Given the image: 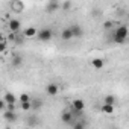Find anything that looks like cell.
<instances>
[{
    "mask_svg": "<svg viewBox=\"0 0 129 129\" xmlns=\"http://www.w3.org/2000/svg\"><path fill=\"white\" fill-rule=\"evenodd\" d=\"M103 27H105L106 30H108V29H111V27H112V21H111V20L105 21V23H103Z\"/></svg>",
    "mask_w": 129,
    "mask_h": 129,
    "instance_id": "7402d4cb",
    "label": "cell"
},
{
    "mask_svg": "<svg viewBox=\"0 0 129 129\" xmlns=\"http://www.w3.org/2000/svg\"><path fill=\"white\" fill-rule=\"evenodd\" d=\"M5 50H6V43H2V46H0V52L5 53Z\"/></svg>",
    "mask_w": 129,
    "mask_h": 129,
    "instance_id": "cb8c5ba5",
    "label": "cell"
},
{
    "mask_svg": "<svg viewBox=\"0 0 129 129\" xmlns=\"http://www.w3.org/2000/svg\"><path fill=\"white\" fill-rule=\"evenodd\" d=\"M61 120H62V123H66V124H72L73 120H75V115H73V112L70 109H67V111H64L61 114Z\"/></svg>",
    "mask_w": 129,
    "mask_h": 129,
    "instance_id": "7a4b0ae2",
    "label": "cell"
},
{
    "mask_svg": "<svg viewBox=\"0 0 129 129\" xmlns=\"http://www.w3.org/2000/svg\"><path fill=\"white\" fill-rule=\"evenodd\" d=\"M112 41H114L115 44H124V43L127 41V38H123V37H115V35L112 34Z\"/></svg>",
    "mask_w": 129,
    "mask_h": 129,
    "instance_id": "e0dca14e",
    "label": "cell"
},
{
    "mask_svg": "<svg viewBox=\"0 0 129 129\" xmlns=\"http://www.w3.org/2000/svg\"><path fill=\"white\" fill-rule=\"evenodd\" d=\"M73 38H75V37H73L72 27H66V29L61 30V40H64V41H70V40H73Z\"/></svg>",
    "mask_w": 129,
    "mask_h": 129,
    "instance_id": "5b68a950",
    "label": "cell"
},
{
    "mask_svg": "<svg viewBox=\"0 0 129 129\" xmlns=\"http://www.w3.org/2000/svg\"><path fill=\"white\" fill-rule=\"evenodd\" d=\"M8 27H9V30L11 32H18L20 30V27H21V24H20V21L18 20H15V18H12V20H9V23H8Z\"/></svg>",
    "mask_w": 129,
    "mask_h": 129,
    "instance_id": "ba28073f",
    "label": "cell"
},
{
    "mask_svg": "<svg viewBox=\"0 0 129 129\" xmlns=\"http://www.w3.org/2000/svg\"><path fill=\"white\" fill-rule=\"evenodd\" d=\"M23 34H24V37H27V38H32V37H37L38 30H37V27H26Z\"/></svg>",
    "mask_w": 129,
    "mask_h": 129,
    "instance_id": "4fadbf2b",
    "label": "cell"
},
{
    "mask_svg": "<svg viewBox=\"0 0 129 129\" xmlns=\"http://www.w3.org/2000/svg\"><path fill=\"white\" fill-rule=\"evenodd\" d=\"M59 8H61V3L58 2V0H50V2L47 3V6H46V11L47 12H55Z\"/></svg>",
    "mask_w": 129,
    "mask_h": 129,
    "instance_id": "52a82bcc",
    "label": "cell"
},
{
    "mask_svg": "<svg viewBox=\"0 0 129 129\" xmlns=\"http://www.w3.org/2000/svg\"><path fill=\"white\" fill-rule=\"evenodd\" d=\"M72 6H73V3L70 2V0H66V2H64V3L61 5V9L67 12V11H70V9H72Z\"/></svg>",
    "mask_w": 129,
    "mask_h": 129,
    "instance_id": "2e32d148",
    "label": "cell"
},
{
    "mask_svg": "<svg viewBox=\"0 0 129 129\" xmlns=\"http://www.w3.org/2000/svg\"><path fill=\"white\" fill-rule=\"evenodd\" d=\"M21 64H23V58L20 55H12V58H11V66H12V69H18Z\"/></svg>",
    "mask_w": 129,
    "mask_h": 129,
    "instance_id": "9c48e42d",
    "label": "cell"
},
{
    "mask_svg": "<svg viewBox=\"0 0 129 129\" xmlns=\"http://www.w3.org/2000/svg\"><path fill=\"white\" fill-rule=\"evenodd\" d=\"M70 27H72V32H73V37H75V38H81V37L84 35V29H82L81 24L75 23V24H72Z\"/></svg>",
    "mask_w": 129,
    "mask_h": 129,
    "instance_id": "8992f818",
    "label": "cell"
},
{
    "mask_svg": "<svg viewBox=\"0 0 129 129\" xmlns=\"http://www.w3.org/2000/svg\"><path fill=\"white\" fill-rule=\"evenodd\" d=\"M52 37H53V30H52L50 27H43V29H40L38 34H37V38H38L41 43H47V41H50Z\"/></svg>",
    "mask_w": 129,
    "mask_h": 129,
    "instance_id": "6da1fadb",
    "label": "cell"
},
{
    "mask_svg": "<svg viewBox=\"0 0 129 129\" xmlns=\"http://www.w3.org/2000/svg\"><path fill=\"white\" fill-rule=\"evenodd\" d=\"M91 66H93L96 70H102L103 66H105V62H103V59H100V58H94V59L91 61Z\"/></svg>",
    "mask_w": 129,
    "mask_h": 129,
    "instance_id": "7c38bea8",
    "label": "cell"
},
{
    "mask_svg": "<svg viewBox=\"0 0 129 129\" xmlns=\"http://www.w3.org/2000/svg\"><path fill=\"white\" fill-rule=\"evenodd\" d=\"M21 109H23V111H29V109H32V102H30V100H27V102H21Z\"/></svg>",
    "mask_w": 129,
    "mask_h": 129,
    "instance_id": "ffe728a7",
    "label": "cell"
},
{
    "mask_svg": "<svg viewBox=\"0 0 129 129\" xmlns=\"http://www.w3.org/2000/svg\"><path fill=\"white\" fill-rule=\"evenodd\" d=\"M115 102H117V99H115V96H112V94H108V96L105 97V103H109V105H115Z\"/></svg>",
    "mask_w": 129,
    "mask_h": 129,
    "instance_id": "ac0fdd59",
    "label": "cell"
},
{
    "mask_svg": "<svg viewBox=\"0 0 129 129\" xmlns=\"http://www.w3.org/2000/svg\"><path fill=\"white\" fill-rule=\"evenodd\" d=\"M29 100V96L26 94V93H23L21 96H20V102H27Z\"/></svg>",
    "mask_w": 129,
    "mask_h": 129,
    "instance_id": "603a6c76",
    "label": "cell"
},
{
    "mask_svg": "<svg viewBox=\"0 0 129 129\" xmlns=\"http://www.w3.org/2000/svg\"><path fill=\"white\" fill-rule=\"evenodd\" d=\"M46 93H47L49 96H56V94L59 93V85L55 84V82L47 84V85H46Z\"/></svg>",
    "mask_w": 129,
    "mask_h": 129,
    "instance_id": "277c9868",
    "label": "cell"
},
{
    "mask_svg": "<svg viewBox=\"0 0 129 129\" xmlns=\"http://www.w3.org/2000/svg\"><path fill=\"white\" fill-rule=\"evenodd\" d=\"M70 106H73V108H76V109H79V111H84V109H85V102H84L82 99H75Z\"/></svg>",
    "mask_w": 129,
    "mask_h": 129,
    "instance_id": "8fae6325",
    "label": "cell"
},
{
    "mask_svg": "<svg viewBox=\"0 0 129 129\" xmlns=\"http://www.w3.org/2000/svg\"><path fill=\"white\" fill-rule=\"evenodd\" d=\"M100 109H102V112H103V114H112V112H114V105H109V103H103Z\"/></svg>",
    "mask_w": 129,
    "mask_h": 129,
    "instance_id": "5bb4252c",
    "label": "cell"
},
{
    "mask_svg": "<svg viewBox=\"0 0 129 129\" xmlns=\"http://www.w3.org/2000/svg\"><path fill=\"white\" fill-rule=\"evenodd\" d=\"M3 99H5V100H6L8 103H15V96H14L12 93H5Z\"/></svg>",
    "mask_w": 129,
    "mask_h": 129,
    "instance_id": "9a60e30c",
    "label": "cell"
},
{
    "mask_svg": "<svg viewBox=\"0 0 129 129\" xmlns=\"http://www.w3.org/2000/svg\"><path fill=\"white\" fill-rule=\"evenodd\" d=\"M115 37H123V38H127L129 37V29H127V26H124V24H121V26H118L114 32H112Z\"/></svg>",
    "mask_w": 129,
    "mask_h": 129,
    "instance_id": "3957f363",
    "label": "cell"
},
{
    "mask_svg": "<svg viewBox=\"0 0 129 129\" xmlns=\"http://www.w3.org/2000/svg\"><path fill=\"white\" fill-rule=\"evenodd\" d=\"M41 106H43V100H41V99H35V100L32 102V108H34V109H40Z\"/></svg>",
    "mask_w": 129,
    "mask_h": 129,
    "instance_id": "d6986e66",
    "label": "cell"
},
{
    "mask_svg": "<svg viewBox=\"0 0 129 129\" xmlns=\"http://www.w3.org/2000/svg\"><path fill=\"white\" fill-rule=\"evenodd\" d=\"M3 118L8 121H15L17 120V114L11 109H3Z\"/></svg>",
    "mask_w": 129,
    "mask_h": 129,
    "instance_id": "30bf717a",
    "label": "cell"
},
{
    "mask_svg": "<svg viewBox=\"0 0 129 129\" xmlns=\"http://www.w3.org/2000/svg\"><path fill=\"white\" fill-rule=\"evenodd\" d=\"M70 126H73V129H82V127L85 126V123H84V121H75V120H73V123H72Z\"/></svg>",
    "mask_w": 129,
    "mask_h": 129,
    "instance_id": "44dd1931",
    "label": "cell"
}]
</instances>
